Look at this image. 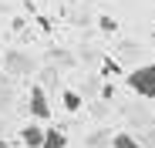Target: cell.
I'll return each mask as SVG.
<instances>
[{
  "label": "cell",
  "mask_w": 155,
  "mask_h": 148,
  "mask_svg": "<svg viewBox=\"0 0 155 148\" xmlns=\"http://www.w3.org/2000/svg\"><path fill=\"white\" fill-rule=\"evenodd\" d=\"M0 148H10V141H4V138H0Z\"/></svg>",
  "instance_id": "obj_8"
},
{
  "label": "cell",
  "mask_w": 155,
  "mask_h": 148,
  "mask_svg": "<svg viewBox=\"0 0 155 148\" xmlns=\"http://www.w3.org/2000/svg\"><path fill=\"white\" fill-rule=\"evenodd\" d=\"M111 148H145L135 135H128V131H118L115 138H111Z\"/></svg>",
  "instance_id": "obj_5"
},
{
  "label": "cell",
  "mask_w": 155,
  "mask_h": 148,
  "mask_svg": "<svg viewBox=\"0 0 155 148\" xmlns=\"http://www.w3.org/2000/svg\"><path fill=\"white\" fill-rule=\"evenodd\" d=\"M20 141L27 145V148H41V141H44V128H41V121L24 125V128H20Z\"/></svg>",
  "instance_id": "obj_3"
},
{
  "label": "cell",
  "mask_w": 155,
  "mask_h": 148,
  "mask_svg": "<svg viewBox=\"0 0 155 148\" xmlns=\"http://www.w3.org/2000/svg\"><path fill=\"white\" fill-rule=\"evenodd\" d=\"M0 67H4V54H0Z\"/></svg>",
  "instance_id": "obj_9"
},
{
  "label": "cell",
  "mask_w": 155,
  "mask_h": 148,
  "mask_svg": "<svg viewBox=\"0 0 155 148\" xmlns=\"http://www.w3.org/2000/svg\"><path fill=\"white\" fill-rule=\"evenodd\" d=\"M61 101H64L68 111H81V94H78V91H64V94H61Z\"/></svg>",
  "instance_id": "obj_6"
},
{
  "label": "cell",
  "mask_w": 155,
  "mask_h": 148,
  "mask_svg": "<svg viewBox=\"0 0 155 148\" xmlns=\"http://www.w3.org/2000/svg\"><path fill=\"white\" fill-rule=\"evenodd\" d=\"M27 111L34 114V121H47V118H51V105H47V94H44V88H31Z\"/></svg>",
  "instance_id": "obj_2"
},
{
  "label": "cell",
  "mask_w": 155,
  "mask_h": 148,
  "mask_svg": "<svg viewBox=\"0 0 155 148\" xmlns=\"http://www.w3.org/2000/svg\"><path fill=\"white\" fill-rule=\"evenodd\" d=\"M101 27H105V31H115V27H118V24H115L111 17H101Z\"/></svg>",
  "instance_id": "obj_7"
},
{
  "label": "cell",
  "mask_w": 155,
  "mask_h": 148,
  "mask_svg": "<svg viewBox=\"0 0 155 148\" xmlns=\"http://www.w3.org/2000/svg\"><path fill=\"white\" fill-rule=\"evenodd\" d=\"M125 84L132 88L138 98H155V64H138V67H132L128 71V78H125Z\"/></svg>",
  "instance_id": "obj_1"
},
{
  "label": "cell",
  "mask_w": 155,
  "mask_h": 148,
  "mask_svg": "<svg viewBox=\"0 0 155 148\" xmlns=\"http://www.w3.org/2000/svg\"><path fill=\"white\" fill-rule=\"evenodd\" d=\"M64 145H68V135H64V131H58V128H44L41 148H64Z\"/></svg>",
  "instance_id": "obj_4"
}]
</instances>
